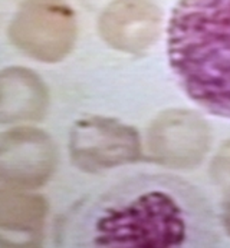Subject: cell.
Segmentation results:
<instances>
[{
  "instance_id": "6da1fadb",
  "label": "cell",
  "mask_w": 230,
  "mask_h": 248,
  "mask_svg": "<svg viewBox=\"0 0 230 248\" xmlns=\"http://www.w3.org/2000/svg\"><path fill=\"white\" fill-rule=\"evenodd\" d=\"M83 246L198 248L220 244L217 215L204 192L168 174L116 181L81 208Z\"/></svg>"
},
{
  "instance_id": "7a4b0ae2",
  "label": "cell",
  "mask_w": 230,
  "mask_h": 248,
  "mask_svg": "<svg viewBox=\"0 0 230 248\" xmlns=\"http://www.w3.org/2000/svg\"><path fill=\"white\" fill-rule=\"evenodd\" d=\"M167 56L187 98L230 119V0H179L167 25Z\"/></svg>"
},
{
  "instance_id": "3957f363",
  "label": "cell",
  "mask_w": 230,
  "mask_h": 248,
  "mask_svg": "<svg viewBox=\"0 0 230 248\" xmlns=\"http://www.w3.org/2000/svg\"><path fill=\"white\" fill-rule=\"evenodd\" d=\"M7 36L22 53L39 62H58L75 39L74 13L62 0H25L9 23Z\"/></svg>"
},
{
  "instance_id": "277c9868",
  "label": "cell",
  "mask_w": 230,
  "mask_h": 248,
  "mask_svg": "<svg viewBox=\"0 0 230 248\" xmlns=\"http://www.w3.org/2000/svg\"><path fill=\"white\" fill-rule=\"evenodd\" d=\"M56 167V148L48 134L31 126L0 132V185L35 189Z\"/></svg>"
},
{
  "instance_id": "5b68a950",
  "label": "cell",
  "mask_w": 230,
  "mask_h": 248,
  "mask_svg": "<svg viewBox=\"0 0 230 248\" xmlns=\"http://www.w3.org/2000/svg\"><path fill=\"white\" fill-rule=\"evenodd\" d=\"M48 202L28 189L0 186V247H38L42 244Z\"/></svg>"
},
{
  "instance_id": "8992f818",
  "label": "cell",
  "mask_w": 230,
  "mask_h": 248,
  "mask_svg": "<svg viewBox=\"0 0 230 248\" xmlns=\"http://www.w3.org/2000/svg\"><path fill=\"white\" fill-rule=\"evenodd\" d=\"M48 104V88L35 72L23 66L0 71V124L40 121Z\"/></svg>"
},
{
  "instance_id": "52a82bcc",
  "label": "cell",
  "mask_w": 230,
  "mask_h": 248,
  "mask_svg": "<svg viewBox=\"0 0 230 248\" xmlns=\"http://www.w3.org/2000/svg\"><path fill=\"white\" fill-rule=\"evenodd\" d=\"M124 132L113 122L102 118H86L78 121L71 132V156L79 168L97 171L115 165L118 155L114 152L116 137Z\"/></svg>"
}]
</instances>
